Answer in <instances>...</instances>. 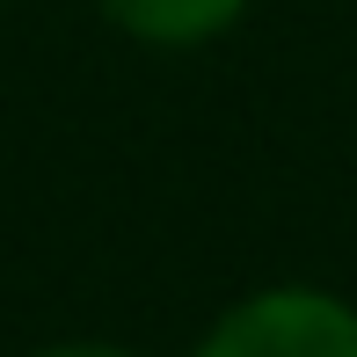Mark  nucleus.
I'll return each mask as SVG.
<instances>
[{
  "mask_svg": "<svg viewBox=\"0 0 357 357\" xmlns=\"http://www.w3.org/2000/svg\"><path fill=\"white\" fill-rule=\"evenodd\" d=\"M197 357H357V314L328 291H255L197 343Z\"/></svg>",
  "mask_w": 357,
  "mask_h": 357,
  "instance_id": "f257e3e1",
  "label": "nucleus"
},
{
  "mask_svg": "<svg viewBox=\"0 0 357 357\" xmlns=\"http://www.w3.org/2000/svg\"><path fill=\"white\" fill-rule=\"evenodd\" d=\"M132 37H153V44H197V37H219L226 22L241 15V0H102Z\"/></svg>",
  "mask_w": 357,
  "mask_h": 357,
  "instance_id": "f03ea898",
  "label": "nucleus"
},
{
  "mask_svg": "<svg viewBox=\"0 0 357 357\" xmlns=\"http://www.w3.org/2000/svg\"><path fill=\"white\" fill-rule=\"evenodd\" d=\"M44 357H132V350H109V343H66V350H44Z\"/></svg>",
  "mask_w": 357,
  "mask_h": 357,
  "instance_id": "7ed1b4c3",
  "label": "nucleus"
}]
</instances>
